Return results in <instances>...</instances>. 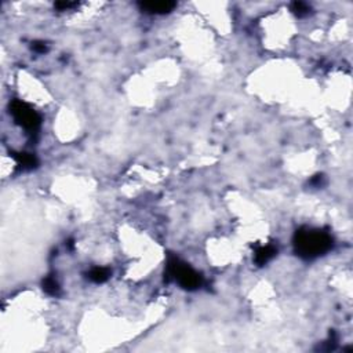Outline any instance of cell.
Instances as JSON below:
<instances>
[{"label":"cell","instance_id":"obj_2","mask_svg":"<svg viewBox=\"0 0 353 353\" xmlns=\"http://www.w3.org/2000/svg\"><path fill=\"white\" fill-rule=\"evenodd\" d=\"M166 278L167 280H175L182 289L188 291H194L203 286V276L196 272L189 264L173 255L169 257L166 265Z\"/></svg>","mask_w":353,"mask_h":353},{"label":"cell","instance_id":"obj_9","mask_svg":"<svg viewBox=\"0 0 353 353\" xmlns=\"http://www.w3.org/2000/svg\"><path fill=\"white\" fill-rule=\"evenodd\" d=\"M291 10H293L294 14L298 15V17H305V15H308L310 13V7L303 2H294L291 5Z\"/></svg>","mask_w":353,"mask_h":353},{"label":"cell","instance_id":"obj_5","mask_svg":"<svg viewBox=\"0 0 353 353\" xmlns=\"http://www.w3.org/2000/svg\"><path fill=\"white\" fill-rule=\"evenodd\" d=\"M13 159L17 162L22 170H33L39 166V160L33 153H26V152H13L11 153Z\"/></svg>","mask_w":353,"mask_h":353},{"label":"cell","instance_id":"obj_6","mask_svg":"<svg viewBox=\"0 0 353 353\" xmlns=\"http://www.w3.org/2000/svg\"><path fill=\"white\" fill-rule=\"evenodd\" d=\"M278 254V249L272 246V244H268V246H259L255 250V255H254V261L255 264L262 266V265L268 264L270 259L273 258L274 255Z\"/></svg>","mask_w":353,"mask_h":353},{"label":"cell","instance_id":"obj_11","mask_svg":"<svg viewBox=\"0 0 353 353\" xmlns=\"http://www.w3.org/2000/svg\"><path fill=\"white\" fill-rule=\"evenodd\" d=\"M309 184L312 185V186H316V188H320V186H323V185L326 184V178H324V175L318 174L310 179V182H309Z\"/></svg>","mask_w":353,"mask_h":353},{"label":"cell","instance_id":"obj_8","mask_svg":"<svg viewBox=\"0 0 353 353\" xmlns=\"http://www.w3.org/2000/svg\"><path fill=\"white\" fill-rule=\"evenodd\" d=\"M110 276V270L108 268H93L89 272V279L93 283H105Z\"/></svg>","mask_w":353,"mask_h":353},{"label":"cell","instance_id":"obj_10","mask_svg":"<svg viewBox=\"0 0 353 353\" xmlns=\"http://www.w3.org/2000/svg\"><path fill=\"white\" fill-rule=\"evenodd\" d=\"M77 6V3H75V2H57L54 5V7L57 9V10L60 11H65V10H69V9H73V7H76Z\"/></svg>","mask_w":353,"mask_h":353},{"label":"cell","instance_id":"obj_1","mask_svg":"<svg viewBox=\"0 0 353 353\" xmlns=\"http://www.w3.org/2000/svg\"><path fill=\"white\" fill-rule=\"evenodd\" d=\"M334 239L331 234L323 229H315L303 226L297 229L293 238L294 253L299 258L312 261L333 249Z\"/></svg>","mask_w":353,"mask_h":353},{"label":"cell","instance_id":"obj_7","mask_svg":"<svg viewBox=\"0 0 353 353\" xmlns=\"http://www.w3.org/2000/svg\"><path fill=\"white\" fill-rule=\"evenodd\" d=\"M42 287L45 290V293L51 295V297H58L61 294L60 284H58V282L53 276H47L46 279H43Z\"/></svg>","mask_w":353,"mask_h":353},{"label":"cell","instance_id":"obj_4","mask_svg":"<svg viewBox=\"0 0 353 353\" xmlns=\"http://www.w3.org/2000/svg\"><path fill=\"white\" fill-rule=\"evenodd\" d=\"M139 9L148 14H169L177 7L175 2H141Z\"/></svg>","mask_w":353,"mask_h":353},{"label":"cell","instance_id":"obj_12","mask_svg":"<svg viewBox=\"0 0 353 353\" xmlns=\"http://www.w3.org/2000/svg\"><path fill=\"white\" fill-rule=\"evenodd\" d=\"M32 50L35 53H39V54H43L47 51V46L43 42H35V43H32Z\"/></svg>","mask_w":353,"mask_h":353},{"label":"cell","instance_id":"obj_3","mask_svg":"<svg viewBox=\"0 0 353 353\" xmlns=\"http://www.w3.org/2000/svg\"><path fill=\"white\" fill-rule=\"evenodd\" d=\"M10 113L14 117L15 123L21 126L29 134H37L40 126H42V117L32 106L21 100L11 101Z\"/></svg>","mask_w":353,"mask_h":353}]
</instances>
